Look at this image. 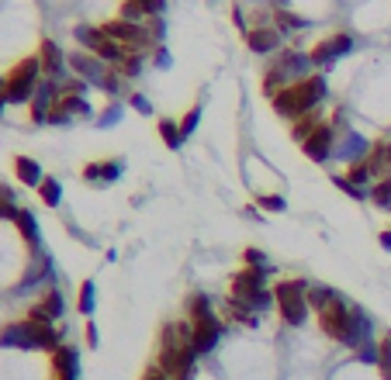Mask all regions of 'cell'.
<instances>
[{"label": "cell", "instance_id": "cell-39", "mask_svg": "<svg viewBox=\"0 0 391 380\" xmlns=\"http://www.w3.org/2000/svg\"><path fill=\"white\" fill-rule=\"evenodd\" d=\"M256 207H260V211L281 214V211H288V200H284L281 193H263V197H256Z\"/></svg>", "mask_w": 391, "mask_h": 380}, {"label": "cell", "instance_id": "cell-46", "mask_svg": "<svg viewBox=\"0 0 391 380\" xmlns=\"http://www.w3.org/2000/svg\"><path fill=\"white\" fill-rule=\"evenodd\" d=\"M128 104H132L139 114H153V104H149V100H146L142 94H132V97H128Z\"/></svg>", "mask_w": 391, "mask_h": 380}, {"label": "cell", "instance_id": "cell-50", "mask_svg": "<svg viewBox=\"0 0 391 380\" xmlns=\"http://www.w3.org/2000/svg\"><path fill=\"white\" fill-rule=\"evenodd\" d=\"M84 335H87V346H98V325H94V322H87Z\"/></svg>", "mask_w": 391, "mask_h": 380}, {"label": "cell", "instance_id": "cell-12", "mask_svg": "<svg viewBox=\"0 0 391 380\" xmlns=\"http://www.w3.org/2000/svg\"><path fill=\"white\" fill-rule=\"evenodd\" d=\"M270 66H277V70L288 77V84H298V80H308V77H312V59H308V52L284 49V52H277V59H274Z\"/></svg>", "mask_w": 391, "mask_h": 380}, {"label": "cell", "instance_id": "cell-14", "mask_svg": "<svg viewBox=\"0 0 391 380\" xmlns=\"http://www.w3.org/2000/svg\"><path fill=\"white\" fill-rule=\"evenodd\" d=\"M38 63H42V77H49V80H63V73H66V52L52 42V38H45L42 45H38Z\"/></svg>", "mask_w": 391, "mask_h": 380}, {"label": "cell", "instance_id": "cell-38", "mask_svg": "<svg viewBox=\"0 0 391 380\" xmlns=\"http://www.w3.org/2000/svg\"><path fill=\"white\" fill-rule=\"evenodd\" d=\"M378 346H381V353H378V370H381L385 380H391V332L385 339H378Z\"/></svg>", "mask_w": 391, "mask_h": 380}, {"label": "cell", "instance_id": "cell-20", "mask_svg": "<svg viewBox=\"0 0 391 380\" xmlns=\"http://www.w3.org/2000/svg\"><path fill=\"white\" fill-rule=\"evenodd\" d=\"M367 166L374 170V177L381 180V177H391V142H374L371 149H367Z\"/></svg>", "mask_w": 391, "mask_h": 380}, {"label": "cell", "instance_id": "cell-16", "mask_svg": "<svg viewBox=\"0 0 391 380\" xmlns=\"http://www.w3.org/2000/svg\"><path fill=\"white\" fill-rule=\"evenodd\" d=\"M63 308H66V304H63V294H59L56 287H49L45 297H42L38 304H31L24 318H28V322H49V325H52V322L63 315Z\"/></svg>", "mask_w": 391, "mask_h": 380}, {"label": "cell", "instance_id": "cell-36", "mask_svg": "<svg viewBox=\"0 0 391 380\" xmlns=\"http://www.w3.org/2000/svg\"><path fill=\"white\" fill-rule=\"evenodd\" d=\"M17 214H21V207H17V200H14V190L0 187V218H3V221H14Z\"/></svg>", "mask_w": 391, "mask_h": 380}, {"label": "cell", "instance_id": "cell-10", "mask_svg": "<svg viewBox=\"0 0 391 380\" xmlns=\"http://www.w3.org/2000/svg\"><path fill=\"white\" fill-rule=\"evenodd\" d=\"M66 63H70V70L80 77V80H87V84H104V77L111 73V66L104 63V59H98L94 52H73V56H66Z\"/></svg>", "mask_w": 391, "mask_h": 380}, {"label": "cell", "instance_id": "cell-52", "mask_svg": "<svg viewBox=\"0 0 391 380\" xmlns=\"http://www.w3.org/2000/svg\"><path fill=\"white\" fill-rule=\"evenodd\" d=\"M3 104H7V97H3V94H0V111H3Z\"/></svg>", "mask_w": 391, "mask_h": 380}, {"label": "cell", "instance_id": "cell-23", "mask_svg": "<svg viewBox=\"0 0 391 380\" xmlns=\"http://www.w3.org/2000/svg\"><path fill=\"white\" fill-rule=\"evenodd\" d=\"M52 111H59L66 118H91V104H87V97H80V94H63Z\"/></svg>", "mask_w": 391, "mask_h": 380}, {"label": "cell", "instance_id": "cell-30", "mask_svg": "<svg viewBox=\"0 0 391 380\" xmlns=\"http://www.w3.org/2000/svg\"><path fill=\"white\" fill-rule=\"evenodd\" d=\"M284 87H288V77H284L277 66H270V70L263 73V97H267V100H274Z\"/></svg>", "mask_w": 391, "mask_h": 380}, {"label": "cell", "instance_id": "cell-1", "mask_svg": "<svg viewBox=\"0 0 391 380\" xmlns=\"http://www.w3.org/2000/svg\"><path fill=\"white\" fill-rule=\"evenodd\" d=\"M319 328L329 335V339H336V342H343V346H350V349H360L364 342H371L374 335V325H371V318H367V311L360 308V304H350L343 294L332 301V304H325L319 315Z\"/></svg>", "mask_w": 391, "mask_h": 380}, {"label": "cell", "instance_id": "cell-31", "mask_svg": "<svg viewBox=\"0 0 391 380\" xmlns=\"http://www.w3.org/2000/svg\"><path fill=\"white\" fill-rule=\"evenodd\" d=\"M0 346H17V349H35V346H31V339L24 335L21 322H17V325H7V328L0 332Z\"/></svg>", "mask_w": 391, "mask_h": 380}, {"label": "cell", "instance_id": "cell-5", "mask_svg": "<svg viewBox=\"0 0 391 380\" xmlns=\"http://www.w3.org/2000/svg\"><path fill=\"white\" fill-rule=\"evenodd\" d=\"M156 367H160L170 380H194V374H197L194 342H184V346H160Z\"/></svg>", "mask_w": 391, "mask_h": 380}, {"label": "cell", "instance_id": "cell-18", "mask_svg": "<svg viewBox=\"0 0 391 380\" xmlns=\"http://www.w3.org/2000/svg\"><path fill=\"white\" fill-rule=\"evenodd\" d=\"M49 363H52V374L56 380H77V367H80V356L73 346H59L56 353H49Z\"/></svg>", "mask_w": 391, "mask_h": 380}, {"label": "cell", "instance_id": "cell-41", "mask_svg": "<svg viewBox=\"0 0 391 380\" xmlns=\"http://www.w3.org/2000/svg\"><path fill=\"white\" fill-rule=\"evenodd\" d=\"M118 17H121V21H132V24H146V21H149V17H146V14H142V10H139L132 0H125V3H121Z\"/></svg>", "mask_w": 391, "mask_h": 380}, {"label": "cell", "instance_id": "cell-42", "mask_svg": "<svg viewBox=\"0 0 391 380\" xmlns=\"http://www.w3.org/2000/svg\"><path fill=\"white\" fill-rule=\"evenodd\" d=\"M243 267H270V260H267L263 249L250 246V249H243Z\"/></svg>", "mask_w": 391, "mask_h": 380}, {"label": "cell", "instance_id": "cell-32", "mask_svg": "<svg viewBox=\"0 0 391 380\" xmlns=\"http://www.w3.org/2000/svg\"><path fill=\"white\" fill-rule=\"evenodd\" d=\"M346 180L367 190V184H371V180H378V177H374V170L367 166V159H357V163H350V170H346Z\"/></svg>", "mask_w": 391, "mask_h": 380}, {"label": "cell", "instance_id": "cell-3", "mask_svg": "<svg viewBox=\"0 0 391 380\" xmlns=\"http://www.w3.org/2000/svg\"><path fill=\"white\" fill-rule=\"evenodd\" d=\"M308 287L312 280H281V284H274V301H277V311H281V318H284V325H305V318H308V301H305V294H308Z\"/></svg>", "mask_w": 391, "mask_h": 380}, {"label": "cell", "instance_id": "cell-21", "mask_svg": "<svg viewBox=\"0 0 391 380\" xmlns=\"http://www.w3.org/2000/svg\"><path fill=\"white\" fill-rule=\"evenodd\" d=\"M14 173H17V180H21L24 187H35V190L42 187V180H45V177H42V166H38L31 156H17V159H14Z\"/></svg>", "mask_w": 391, "mask_h": 380}, {"label": "cell", "instance_id": "cell-47", "mask_svg": "<svg viewBox=\"0 0 391 380\" xmlns=\"http://www.w3.org/2000/svg\"><path fill=\"white\" fill-rule=\"evenodd\" d=\"M232 24H236V28H243V35L250 31V28H246V14H243V7H239V3L232 7Z\"/></svg>", "mask_w": 391, "mask_h": 380}, {"label": "cell", "instance_id": "cell-48", "mask_svg": "<svg viewBox=\"0 0 391 380\" xmlns=\"http://www.w3.org/2000/svg\"><path fill=\"white\" fill-rule=\"evenodd\" d=\"M153 59H156V66H160V70H170V52H167V49H156V52H153Z\"/></svg>", "mask_w": 391, "mask_h": 380}, {"label": "cell", "instance_id": "cell-44", "mask_svg": "<svg viewBox=\"0 0 391 380\" xmlns=\"http://www.w3.org/2000/svg\"><path fill=\"white\" fill-rule=\"evenodd\" d=\"M63 94H80V97H87V80H80V77L66 80V84H63Z\"/></svg>", "mask_w": 391, "mask_h": 380}, {"label": "cell", "instance_id": "cell-27", "mask_svg": "<svg viewBox=\"0 0 391 380\" xmlns=\"http://www.w3.org/2000/svg\"><path fill=\"white\" fill-rule=\"evenodd\" d=\"M94 308H98V284H94V280H84V284H80V297H77V311H80L84 318H91Z\"/></svg>", "mask_w": 391, "mask_h": 380}, {"label": "cell", "instance_id": "cell-26", "mask_svg": "<svg viewBox=\"0 0 391 380\" xmlns=\"http://www.w3.org/2000/svg\"><path fill=\"white\" fill-rule=\"evenodd\" d=\"M274 28L281 31V35H288V31H301V28H308V21L305 17H298L291 10H284V7H277L274 10Z\"/></svg>", "mask_w": 391, "mask_h": 380}, {"label": "cell", "instance_id": "cell-51", "mask_svg": "<svg viewBox=\"0 0 391 380\" xmlns=\"http://www.w3.org/2000/svg\"><path fill=\"white\" fill-rule=\"evenodd\" d=\"M378 242H381V249H388L391 253V232H381V235H378Z\"/></svg>", "mask_w": 391, "mask_h": 380}, {"label": "cell", "instance_id": "cell-40", "mask_svg": "<svg viewBox=\"0 0 391 380\" xmlns=\"http://www.w3.org/2000/svg\"><path fill=\"white\" fill-rule=\"evenodd\" d=\"M201 111H204V107H201V104H194V107L181 118V132H184V138H191V135H194L197 121H201Z\"/></svg>", "mask_w": 391, "mask_h": 380}, {"label": "cell", "instance_id": "cell-45", "mask_svg": "<svg viewBox=\"0 0 391 380\" xmlns=\"http://www.w3.org/2000/svg\"><path fill=\"white\" fill-rule=\"evenodd\" d=\"M146 28H149V35H153L156 42H163V31H167L163 17H149V21H146Z\"/></svg>", "mask_w": 391, "mask_h": 380}, {"label": "cell", "instance_id": "cell-33", "mask_svg": "<svg viewBox=\"0 0 391 380\" xmlns=\"http://www.w3.org/2000/svg\"><path fill=\"white\" fill-rule=\"evenodd\" d=\"M378 207H385V211H391V177H381V180H374L371 184V193H367Z\"/></svg>", "mask_w": 391, "mask_h": 380}, {"label": "cell", "instance_id": "cell-35", "mask_svg": "<svg viewBox=\"0 0 391 380\" xmlns=\"http://www.w3.org/2000/svg\"><path fill=\"white\" fill-rule=\"evenodd\" d=\"M225 311H229V318L232 322H243V325H256V315L243 304V301H236V297H229V304H225Z\"/></svg>", "mask_w": 391, "mask_h": 380}, {"label": "cell", "instance_id": "cell-7", "mask_svg": "<svg viewBox=\"0 0 391 380\" xmlns=\"http://www.w3.org/2000/svg\"><path fill=\"white\" fill-rule=\"evenodd\" d=\"M100 28H104V35H111L118 45H125V49H128V52H135V56L156 52V38L149 35V28H146V24H132V21L114 17V21L100 24Z\"/></svg>", "mask_w": 391, "mask_h": 380}, {"label": "cell", "instance_id": "cell-34", "mask_svg": "<svg viewBox=\"0 0 391 380\" xmlns=\"http://www.w3.org/2000/svg\"><path fill=\"white\" fill-rule=\"evenodd\" d=\"M38 197H42L49 207H59V200H63V184H59L56 177H45L42 187H38Z\"/></svg>", "mask_w": 391, "mask_h": 380}, {"label": "cell", "instance_id": "cell-13", "mask_svg": "<svg viewBox=\"0 0 391 380\" xmlns=\"http://www.w3.org/2000/svg\"><path fill=\"white\" fill-rule=\"evenodd\" d=\"M191 325H194V349H197V356L211 353V349L218 346L222 332H225V322H222L218 315H208V318H201V322H191Z\"/></svg>", "mask_w": 391, "mask_h": 380}, {"label": "cell", "instance_id": "cell-15", "mask_svg": "<svg viewBox=\"0 0 391 380\" xmlns=\"http://www.w3.org/2000/svg\"><path fill=\"white\" fill-rule=\"evenodd\" d=\"M21 328H24V335L31 339V346H35V349H49V353H56V349L63 346V342H59V339H63V335H59V328H56V325H49V322H28V318H24V322H21Z\"/></svg>", "mask_w": 391, "mask_h": 380}, {"label": "cell", "instance_id": "cell-9", "mask_svg": "<svg viewBox=\"0 0 391 380\" xmlns=\"http://www.w3.org/2000/svg\"><path fill=\"white\" fill-rule=\"evenodd\" d=\"M332 145H336V125H329V121H325V125H319V128L301 142V152H305L312 163H329V159H332V152H336Z\"/></svg>", "mask_w": 391, "mask_h": 380}, {"label": "cell", "instance_id": "cell-4", "mask_svg": "<svg viewBox=\"0 0 391 380\" xmlns=\"http://www.w3.org/2000/svg\"><path fill=\"white\" fill-rule=\"evenodd\" d=\"M38 80H42V63L38 56H28L21 59L17 66H10L7 73V104H31L35 100V90H38Z\"/></svg>", "mask_w": 391, "mask_h": 380}, {"label": "cell", "instance_id": "cell-53", "mask_svg": "<svg viewBox=\"0 0 391 380\" xmlns=\"http://www.w3.org/2000/svg\"><path fill=\"white\" fill-rule=\"evenodd\" d=\"M52 380H56V377H52Z\"/></svg>", "mask_w": 391, "mask_h": 380}, {"label": "cell", "instance_id": "cell-43", "mask_svg": "<svg viewBox=\"0 0 391 380\" xmlns=\"http://www.w3.org/2000/svg\"><path fill=\"white\" fill-rule=\"evenodd\" d=\"M146 17H163V10H167V0H132Z\"/></svg>", "mask_w": 391, "mask_h": 380}, {"label": "cell", "instance_id": "cell-2", "mask_svg": "<svg viewBox=\"0 0 391 380\" xmlns=\"http://www.w3.org/2000/svg\"><path fill=\"white\" fill-rule=\"evenodd\" d=\"M329 94V84H325V77L322 73H312L308 80H298V84H288L281 94L274 97L270 104H274V111L281 114V118H301V114H308V111H315L322 100Z\"/></svg>", "mask_w": 391, "mask_h": 380}, {"label": "cell", "instance_id": "cell-6", "mask_svg": "<svg viewBox=\"0 0 391 380\" xmlns=\"http://www.w3.org/2000/svg\"><path fill=\"white\" fill-rule=\"evenodd\" d=\"M73 38H77L87 52H94L98 59H104L107 66H114V63H121V59L128 56L125 45H118L111 35H104V28H94V24H77V28H73Z\"/></svg>", "mask_w": 391, "mask_h": 380}, {"label": "cell", "instance_id": "cell-22", "mask_svg": "<svg viewBox=\"0 0 391 380\" xmlns=\"http://www.w3.org/2000/svg\"><path fill=\"white\" fill-rule=\"evenodd\" d=\"M156 132H160V138H163V145L170 149V152H181L184 149V132H181V121H170V118H160L156 121Z\"/></svg>", "mask_w": 391, "mask_h": 380}, {"label": "cell", "instance_id": "cell-49", "mask_svg": "<svg viewBox=\"0 0 391 380\" xmlns=\"http://www.w3.org/2000/svg\"><path fill=\"white\" fill-rule=\"evenodd\" d=\"M142 380H170V377H167V374H163V370H160V367L153 363V367H149V370L142 374Z\"/></svg>", "mask_w": 391, "mask_h": 380}, {"label": "cell", "instance_id": "cell-25", "mask_svg": "<svg viewBox=\"0 0 391 380\" xmlns=\"http://www.w3.org/2000/svg\"><path fill=\"white\" fill-rule=\"evenodd\" d=\"M339 297V290H332V287H325V284H312L308 287V294H305V301H308V308L319 315L325 304H332Z\"/></svg>", "mask_w": 391, "mask_h": 380}, {"label": "cell", "instance_id": "cell-24", "mask_svg": "<svg viewBox=\"0 0 391 380\" xmlns=\"http://www.w3.org/2000/svg\"><path fill=\"white\" fill-rule=\"evenodd\" d=\"M319 125H325V121H322V111L315 107V111H308V114H301V118H294L291 121V138L294 142H305Z\"/></svg>", "mask_w": 391, "mask_h": 380}, {"label": "cell", "instance_id": "cell-19", "mask_svg": "<svg viewBox=\"0 0 391 380\" xmlns=\"http://www.w3.org/2000/svg\"><path fill=\"white\" fill-rule=\"evenodd\" d=\"M14 225H17V232H21L24 246H28V249H31V253L38 256V249H42V235H38V221H35V214L21 207V214L14 218Z\"/></svg>", "mask_w": 391, "mask_h": 380}, {"label": "cell", "instance_id": "cell-8", "mask_svg": "<svg viewBox=\"0 0 391 380\" xmlns=\"http://www.w3.org/2000/svg\"><path fill=\"white\" fill-rule=\"evenodd\" d=\"M350 49H353V35L336 31V35H329L325 42H319V45L308 52V59H312V66H319V70H332V63H336L339 56H346Z\"/></svg>", "mask_w": 391, "mask_h": 380}, {"label": "cell", "instance_id": "cell-37", "mask_svg": "<svg viewBox=\"0 0 391 380\" xmlns=\"http://www.w3.org/2000/svg\"><path fill=\"white\" fill-rule=\"evenodd\" d=\"M329 180H332V187H339L343 193H350L353 200H364V197L371 193V190H364V187H357V184H350V180H346V173H332Z\"/></svg>", "mask_w": 391, "mask_h": 380}, {"label": "cell", "instance_id": "cell-17", "mask_svg": "<svg viewBox=\"0 0 391 380\" xmlns=\"http://www.w3.org/2000/svg\"><path fill=\"white\" fill-rule=\"evenodd\" d=\"M121 173H125V163H121V159H104V163H87V166H84V180L94 184V187L114 184Z\"/></svg>", "mask_w": 391, "mask_h": 380}, {"label": "cell", "instance_id": "cell-29", "mask_svg": "<svg viewBox=\"0 0 391 380\" xmlns=\"http://www.w3.org/2000/svg\"><path fill=\"white\" fill-rule=\"evenodd\" d=\"M142 63H146V56H135V52H128L121 63H114L111 70L121 77V80H135L139 73H142Z\"/></svg>", "mask_w": 391, "mask_h": 380}, {"label": "cell", "instance_id": "cell-28", "mask_svg": "<svg viewBox=\"0 0 391 380\" xmlns=\"http://www.w3.org/2000/svg\"><path fill=\"white\" fill-rule=\"evenodd\" d=\"M208 315H215V308H211V297L208 294H191L187 297V318L191 322H201V318H208Z\"/></svg>", "mask_w": 391, "mask_h": 380}, {"label": "cell", "instance_id": "cell-11", "mask_svg": "<svg viewBox=\"0 0 391 380\" xmlns=\"http://www.w3.org/2000/svg\"><path fill=\"white\" fill-rule=\"evenodd\" d=\"M281 42H284V35L274 24H256V28L246 31V49L253 56H277L281 52Z\"/></svg>", "mask_w": 391, "mask_h": 380}]
</instances>
